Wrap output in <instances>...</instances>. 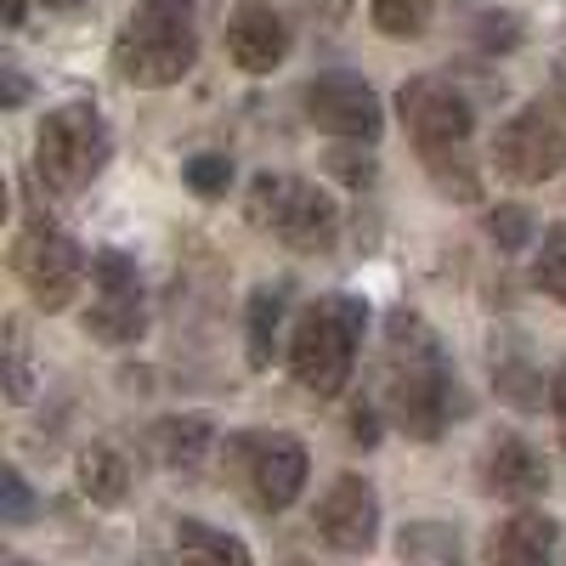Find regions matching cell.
I'll list each match as a JSON object with an SVG mask.
<instances>
[{
  "label": "cell",
  "instance_id": "cell-1",
  "mask_svg": "<svg viewBox=\"0 0 566 566\" xmlns=\"http://www.w3.org/2000/svg\"><path fill=\"white\" fill-rule=\"evenodd\" d=\"M380 402L397 419V431H408L413 442H437L453 424V413L464 408L437 328L408 306H397L386 317V391H380Z\"/></svg>",
  "mask_w": 566,
  "mask_h": 566
},
{
  "label": "cell",
  "instance_id": "cell-2",
  "mask_svg": "<svg viewBox=\"0 0 566 566\" xmlns=\"http://www.w3.org/2000/svg\"><path fill=\"white\" fill-rule=\"evenodd\" d=\"M199 63V0H136L119 40L114 69L136 91H170Z\"/></svg>",
  "mask_w": 566,
  "mask_h": 566
},
{
  "label": "cell",
  "instance_id": "cell-3",
  "mask_svg": "<svg viewBox=\"0 0 566 566\" xmlns=\"http://www.w3.org/2000/svg\"><path fill=\"white\" fill-rule=\"evenodd\" d=\"M363 328H368L363 295H346V290L317 295L290 328V374H295V386L312 391V397H340L352 386Z\"/></svg>",
  "mask_w": 566,
  "mask_h": 566
},
{
  "label": "cell",
  "instance_id": "cell-4",
  "mask_svg": "<svg viewBox=\"0 0 566 566\" xmlns=\"http://www.w3.org/2000/svg\"><path fill=\"white\" fill-rule=\"evenodd\" d=\"M108 159H114V130L97 103H63L34 130V176L57 199H80L108 170Z\"/></svg>",
  "mask_w": 566,
  "mask_h": 566
},
{
  "label": "cell",
  "instance_id": "cell-5",
  "mask_svg": "<svg viewBox=\"0 0 566 566\" xmlns=\"http://www.w3.org/2000/svg\"><path fill=\"white\" fill-rule=\"evenodd\" d=\"M221 476L244 493L250 510L261 515H283L301 493H306V448L283 431H232L221 442Z\"/></svg>",
  "mask_w": 566,
  "mask_h": 566
},
{
  "label": "cell",
  "instance_id": "cell-6",
  "mask_svg": "<svg viewBox=\"0 0 566 566\" xmlns=\"http://www.w3.org/2000/svg\"><path fill=\"white\" fill-rule=\"evenodd\" d=\"M244 216H250V227L272 232L283 250H301V255H323V250H335V239H340V205L328 199L323 187L301 181V176L261 170L250 181Z\"/></svg>",
  "mask_w": 566,
  "mask_h": 566
},
{
  "label": "cell",
  "instance_id": "cell-7",
  "mask_svg": "<svg viewBox=\"0 0 566 566\" xmlns=\"http://www.w3.org/2000/svg\"><path fill=\"white\" fill-rule=\"evenodd\" d=\"M85 250L69 239V232L45 216V210H29L18 239H12V272L29 290V301L40 312H69L74 295L85 290Z\"/></svg>",
  "mask_w": 566,
  "mask_h": 566
},
{
  "label": "cell",
  "instance_id": "cell-8",
  "mask_svg": "<svg viewBox=\"0 0 566 566\" xmlns=\"http://www.w3.org/2000/svg\"><path fill=\"white\" fill-rule=\"evenodd\" d=\"M493 165L515 187H538L566 170V114L555 103H522L493 136Z\"/></svg>",
  "mask_w": 566,
  "mask_h": 566
},
{
  "label": "cell",
  "instance_id": "cell-9",
  "mask_svg": "<svg viewBox=\"0 0 566 566\" xmlns=\"http://www.w3.org/2000/svg\"><path fill=\"white\" fill-rule=\"evenodd\" d=\"M397 114H402V130L419 159L470 148V130H476V103L442 74H413L397 91Z\"/></svg>",
  "mask_w": 566,
  "mask_h": 566
},
{
  "label": "cell",
  "instance_id": "cell-10",
  "mask_svg": "<svg viewBox=\"0 0 566 566\" xmlns=\"http://www.w3.org/2000/svg\"><path fill=\"white\" fill-rule=\"evenodd\" d=\"M91 283H97V301L85 312L91 340L103 346H136L148 335V295H142V272L125 250L103 244L91 255Z\"/></svg>",
  "mask_w": 566,
  "mask_h": 566
},
{
  "label": "cell",
  "instance_id": "cell-11",
  "mask_svg": "<svg viewBox=\"0 0 566 566\" xmlns=\"http://www.w3.org/2000/svg\"><path fill=\"white\" fill-rule=\"evenodd\" d=\"M301 103H306V119L323 130V136H340V142H380L386 130V108H380V91H374L363 74H346V69H328L317 74L306 91H301Z\"/></svg>",
  "mask_w": 566,
  "mask_h": 566
},
{
  "label": "cell",
  "instance_id": "cell-12",
  "mask_svg": "<svg viewBox=\"0 0 566 566\" xmlns=\"http://www.w3.org/2000/svg\"><path fill=\"white\" fill-rule=\"evenodd\" d=\"M317 538L328 549L340 555H368L374 544H380V493H374L368 476H357V470H340L335 482H328V493L317 499Z\"/></svg>",
  "mask_w": 566,
  "mask_h": 566
},
{
  "label": "cell",
  "instance_id": "cell-13",
  "mask_svg": "<svg viewBox=\"0 0 566 566\" xmlns=\"http://www.w3.org/2000/svg\"><path fill=\"white\" fill-rule=\"evenodd\" d=\"M290 23H283V12L272 7V0H239L227 18V57L232 69H244V74H272L283 57H290Z\"/></svg>",
  "mask_w": 566,
  "mask_h": 566
},
{
  "label": "cell",
  "instance_id": "cell-14",
  "mask_svg": "<svg viewBox=\"0 0 566 566\" xmlns=\"http://www.w3.org/2000/svg\"><path fill=\"white\" fill-rule=\"evenodd\" d=\"M544 488H549V464H544L522 437L488 442V453H482V493L510 499V504H527V499H538Z\"/></svg>",
  "mask_w": 566,
  "mask_h": 566
},
{
  "label": "cell",
  "instance_id": "cell-15",
  "mask_svg": "<svg viewBox=\"0 0 566 566\" xmlns=\"http://www.w3.org/2000/svg\"><path fill=\"white\" fill-rule=\"evenodd\" d=\"M148 442H154L165 470H176L181 482H193L205 470V459L216 453V424H210V413H165L148 431Z\"/></svg>",
  "mask_w": 566,
  "mask_h": 566
},
{
  "label": "cell",
  "instance_id": "cell-16",
  "mask_svg": "<svg viewBox=\"0 0 566 566\" xmlns=\"http://www.w3.org/2000/svg\"><path fill=\"white\" fill-rule=\"evenodd\" d=\"M283 312H290V283H261L244 306V357L250 368H272L277 335H283Z\"/></svg>",
  "mask_w": 566,
  "mask_h": 566
},
{
  "label": "cell",
  "instance_id": "cell-17",
  "mask_svg": "<svg viewBox=\"0 0 566 566\" xmlns=\"http://www.w3.org/2000/svg\"><path fill=\"white\" fill-rule=\"evenodd\" d=\"M80 493L91 499V504H103V510H114V504H125L130 499V482H136V470H130V459L119 453V448H108V442H91L85 453H80Z\"/></svg>",
  "mask_w": 566,
  "mask_h": 566
},
{
  "label": "cell",
  "instance_id": "cell-18",
  "mask_svg": "<svg viewBox=\"0 0 566 566\" xmlns=\"http://www.w3.org/2000/svg\"><path fill=\"white\" fill-rule=\"evenodd\" d=\"M555 538H560L555 515L522 510V515H510V522L488 538V560H544L555 549Z\"/></svg>",
  "mask_w": 566,
  "mask_h": 566
},
{
  "label": "cell",
  "instance_id": "cell-19",
  "mask_svg": "<svg viewBox=\"0 0 566 566\" xmlns=\"http://www.w3.org/2000/svg\"><path fill=\"white\" fill-rule=\"evenodd\" d=\"M176 549L181 555H199V560H221V566H250V544L232 538V533H216L199 515H181L176 522Z\"/></svg>",
  "mask_w": 566,
  "mask_h": 566
},
{
  "label": "cell",
  "instance_id": "cell-20",
  "mask_svg": "<svg viewBox=\"0 0 566 566\" xmlns=\"http://www.w3.org/2000/svg\"><path fill=\"white\" fill-rule=\"evenodd\" d=\"M493 386H499V397H504V402H515L522 413L544 408V397H549L544 374H538L527 357H493Z\"/></svg>",
  "mask_w": 566,
  "mask_h": 566
},
{
  "label": "cell",
  "instance_id": "cell-21",
  "mask_svg": "<svg viewBox=\"0 0 566 566\" xmlns=\"http://www.w3.org/2000/svg\"><path fill=\"white\" fill-rule=\"evenodd\" d=\"M431 12H437V0H368V23L386 40H419L431 29Z\"/></svg>",
  "mask_w": 566,
  "mask_h": 566
},
{
  "label": "cell",
  "instance_id": "cell-22",
  "mask_svg": "<svg viewBox=\"0 0 566 566\" xmlns=\"http://www.w3.org/2000/svg\"><path fill=\"white\" fill-rule=\"evenodd\" d=\"M424 170H431V181H437V193H442V199L482 205V176H476V165H470L464 148H453V154H431V159H424Z\"/></svg>",
  "mask_w": 566,
  "mask_h": 566
},
{
  "label": "cell",
  "instance_id": "cell-23",
  "mask_svg": "<svg viewBox=\"0 0 566 566\" xmlns=\"http://www.w3.org/2000/svg\"><path fill=\"white\" fill-rule=\"evenodd\" d=\"M459 533L448 522H408L402 538H397V555L402 560H459Z\"/></svg>",
  "mask_w": 566,
  "mask_h": 566
},
{
  "label": "cell",
  "instance_id": "cell-24",
  "mask_svg": "<svg viewBox=\"0 0 566 566\" xmlns=\"http://www.w3.org/2000/svg\"><path fill=\"white\" fill-rule=\"evenodd\" d=\"M482 227H488V239L499 244V255H522L533 244V216L522 205H493L482 216Z\"/></svg>",
  "mask_w": 566,
  "mask_h": 566
},
{
  "label": "cell",
  "instance_id": "cell-25",
  "mask_svg": "<svg viewBox=\"0 0 566 566\" xmlns=\"http://www.w3.org/2000/svg\"><path fill=\"white\" fill-rule=\"evenodd\" d=\"M533 283L566 306V221L544 232V250H538V266H533Z\"/></svg>",
  "mask_w": 566,
  "mask_h": 566
},
{
  "label": "cell",
  "instance_id": "cell-26",
  "mask_svg": "<svg viewBox=\"0 0 566 566\" xmlns=\"http://www.w3.org/2000/svg\"><path fill=\"white\" fill-rule=\"evenodd\" d=\"M34 397V363H29V335L23 323L7 317V402H29Z\"/></svg>",
  "mask_w": 566,
  "mask_h": 566
},
{
  "label": "cell",
  "instance_id": "cell-27",
  "mask_svg": "<svg viewBox=\"0 0 566 566\" xmlns=\"http://www.w3.org/2000/svg\"><path fill=\"white\" fill-rule=\"evenodd\" d=\"M181 181L193 187L199 199H221L227 187H232V159L227 154H193L181 165Z\"/></svg>",
  "mask_w": 566,
  "mask_h": 566
},
{
  "label": "cell",
  "instance_id": "cell-28",
  "mask_svg": "<svg viewBox=\"0 0 566 566\" xmlns=\"http://www.w3.org/2000/svg\"><path fill=\"white\" fill-rule=\"evenodd\" d=\"M368 142H352V148H328V170H335L352 193H363V187H374V176H380V165H374V154H363Z\"/></svg>",
  "mask_w": 566,
  "mask_h": 566
},
{
  "label": "cell",
  "instance_id": "cell-29",
  "mask_svg": "<svg viewBox=\"0 0 566 566\" xmlns=\"http://www.w3.org/2000/svg\"><path fill=\"white\" fill-rule=\"evenodd\" d=\"M0 522H7V527H29L34 522V493H29L18 464L0 470Z\"/></svg>",
  "mask_w": 566,
  "mask_h": 566
},
{
  "label": "cell",
  "instance_id": "cell-30",
  "mask_svg": "<svg viewBox=\"0 0 566 566\" xmlns=\"http://www.w3.org/2000/svg\"><path fill=\"white\" fill-rule=\"evenodd\" d=\"M476 34H482V45H488V52H499V45L510 52V45L522 40V18H515V12H488Z\"/></svg>",
  "mask_w": 566,
  "mask_h": 566
},
{
  "label": "cell",
  "instance_id": "cell-31",
  "mask_svg": "<svg viewBox=\"0 0 566 566\" xmlns=\"http://www.w3.org/2000/svg\"><path fill=\"white\" fill-rule=\"evenodd\" d=\"M357 448H374V442H380V408H374V402H357L352 408V431H346Z\"/></svg>",
  "mask_w": 566,
  "mask_h": 566
},
{
  "label": "cell",
  "instance_id": "cell-32",
  "mask_svg": "<svg viewBox=\"0 0 566 566\" xmlns=\"http://www.w3.org/2000/svg\"><path fill=\"white\" fill-rule=\"evenodd\" d=\"M0 85H7V97H0L7 108H23V103H29V80H23L18 63H0Z\"/></svg>",
  "mask_w": 566,
  "mask_h": 566
},
{
  "label": "cell",
  "instance_id": "cell-33",
  "mask_svg": "<svg viewBox=\"0 0 566 566\" xmlns=\"http://www.w3.org/2000/svg\"><path fill=\"white\" fill-rule=\"evenodd\" d=\"M549 413H555V437L566 448V363L555 368V380H549Z\"/></svg>",
  "mask_w": 566,
  "mask_h": 566
},
{
  "label": "cell",
  "instance_id": "cell-34",
  "mask_svg": "<svg viewBox=\"0 0 566 566\" xmlns=\"http://www.w3.org/2000/svg\"><path fill=\"white\" fill-rule=\"evenodd\" d=\"M29 23V0H7V29H23Z\"/></svg>",
  "mask_w": 566,
  "mask_h": 566
},
{
  "label": "cell",
  "instance_id": "cell-35",
  "mask_svg": "<svg viewBox=\"0 0 566 566\" xmlns=\"http://www.w3.org/2000/svg\"><path fill=\"white\" fill-rule=\"evenodd\" d=\"M40 7H45V12H80L85 0H40Z\"/></svg>",
  "mask_w": 566,
  "mask_h": 566
},
{
  "label": "cell",
  "instance_id": "cell-36",
  "mask_svg": "<svg viewBox=\"0 0 566 566\" xmlns=\"http://www.w3.org/2000/svg\"><path fill=\"white\" fill-rule=\"evenodd\" d=\"M560 91H566V69H560Z\"/></svg>",
  "mask_w": 566,
  "mask_h": 566
}]
</instances>
